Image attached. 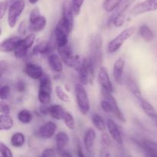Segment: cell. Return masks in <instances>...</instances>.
Masks as SVG:
<instances>
[{
  "mask_svg": "<svg viewBox=\"0 0 157 157\" xmlns=\"http://www.w3.org/2000/svg\"><path fill=\"white\" fill-rule=\"evenodd\" d=\"M101 94H102L103 98L106 99L108 100L112 106V109H113V115H114L120 121L123 122V123H125L126 122V118L124 116V113L122 112V111L120 109L119 106L117 104V102L115 99L114 97L113 96L111 92H106V91L102 90L101 89Z\"/></svg>",
  "mask_w": 157,
  "mask_h": 157,
  "instance_id": "obj_12",
  "label": "cell"
},
{
  "mask_svg": "<svg viewBox=\"0 0 157 157\" xmlns=\"http://www.w3.org/2000/svg\"><path fill=\"white\" fill-rule=\"evenodd\" d=\"M56 130V123L52 121H48L38 128L36 132V135L41 139H50L55 135Z\"/></svg>",
  "mask_w": 157,
  "mask_h": 157,
  "instance_id": "obj_11",
  "label": "cell"
},
{
  "mask_svg": "<svg viewBox=\"0 0 157 157\" xmlns=\"http://www.w3.org/2000/svg\"><path fill=\"white\" fill-rule=\"evenodd\" d=\"M101 109H102L105 112L113 114V109H112L111 104H110V103L107 99L103 98L102 101H101Z\"/></svg>",
  "mask_w": 157,
  "mask_h": 157,
  "instance_id": "obj_37",
  "label": "cell"
},
{
  "mask_svg": "<svg viewBox=\"0 0 157 157\" xmlns=\"http://www.w3.org/2000/svg\"><path fill=\"white\" fill-rule=\"evenodd\" d=\"M157 10V0H145L143 2L139 3L132 9V14L135 15L147 12H153Z\"/></svg>",
  "mask_w": 157,
  "mask_h": 157,
  "instance_id": "obj_9",
  "label": "cell"
},
{
  "mask_svg": "<svg viewBox=\"0 0 157 157\" xmlns=\"http://www.w3.org/2000/svg\"><path fill=\"white\" fill-rule=\"evenodd\" d=\"M140 105L144 112H145V114L148 117L153 119L157 115V112L156 109H155V108L153 107V105H152L151 103H149L148 101L142 99L140 100Z\"/></svg>",
  "mask_w": 157,
  "mask_h": 157,
  "instance_id": "obj_28",
  "label": "cell"
},
{
  "mask_svg": "<svg viewBox=\"0 0 157 157\" xmlns=\"http://www.w3.org/2000/svg\"><path fill=\"white\" fill-rule=\"evenodd\" d=\"M26 29H27V26H26L25 21H22L18 26V32L21 35H23L26 33Z\"/></svg>",
  "mask_w": 157,
  "mask_h": 157,
  "instance_id": "obj_46",
  "label": "cell"
},
{
  "mask_svg": "<svg viewBox=\"0 0 157 157\" xmlns=\"http://www.w3.org/2000/svg\"><path fill=\"white\" fill-rule=\"evenodd\" d=\"M128 157H133V156H132V155H129Z\"/></svg>",
  "mask_w": 157,
  "mask_h": 157,
  "instance_id": "obj_52",
  "label": "cell"
},
{
  "mask_svg": "<svg viewBox=\"0 0 157 157\" xmlns=\"http://www.w3.org/2000/svg\"><path fill=\"white\" fill-rule=\"evenodd\" d=\"M70 32L66 28L58 22L55 29V39L57 47H62L68 44V35Z\"/></svg>",
  "mask_w": 157,
  "mask_h": 157,
  "instance_id": "obj_8",
  "label": "cell"
},
{
  "mask_svg": "<svg viewBox=\"0 0 157 157\" xmlns=\"http://www.w3.org/2000/svg\"><path fill=\"white\" fill-rule=\"evenodd\" d=\"M21 38L19 36L9 37L3 40L0 45V51L3 52H10L15 51V49L19 45Z\"/></svg>",
  "mask_w": 157,
  "mask_h": 157,
  "instance_id": "obj_16",
  "label": "cell"
},
{
  "mask_svg": "<svg viewBox=\"0 0 157 157\" xmlns=\"http://www.w3.org/2000/svg\"><path fill=\"white\" fill-rule=\"evenodd\" d=\"M145 157H157V154H155V153H146Z\"/></svg>",
  "mask_w": 157,
  "mask_h": 157,
  "instance_id": "obj_49",
  "label": "cell"
},
{
  "mask_svg": "<svg viewBox=\"0 0 157 157\" xmlns=\"http://www.w3.org/2000/svg\"><path fill=\"white\" fill-rule=\"evenodd\" d=\"M140 36L145 42H149L154 38V34L152 29L147 25H142L139 29Z\"/></svg>",
  "mask_w": 157,
  "mask_h": 157,
  "instance_id": "obj_23",
  "label": "cell"
},
{
  "mask_svg": "<svg viewBox=\"0 0 157 157\" xmlns=\"http://www.w3.org/2000/svg\"><path fill=\"white\" fill-rule=\"evenodd\" d=\"M90 56L89 58L94 67L102 61V39L99 35L95 36L90 42Z\"/></svg>",
  "mask_w": 157,
  "mask_h": 157,
  "instance_id": "obj_5",
  "label": "cell"
},
{
  "mask_svg": "<svg viewBox=\"0 0 157 157\" xmlns=\"http://www.w3.org/2000/svg\"><path fill=\"white\" fill-rule=\"evenodd\" d=\"M0 112L1 114H5V115H9L10 113V107L7 103L3 101L0 103Z\"/></svg>",
  "mask_w": 157,
  "mask_h": 157,
  "instance_id": "obj_43",
  "label": "cell"
},
{
  "mask_svg": "<svg viewBox=\"0 0 157 157\" xmlns=\"http://www.w3.org/2000/svg\"><path fill=\"white\" fill-rule=\"evenodd\" d=\"M49 108L50 106H48V105H43L41 104V106L39 108V111L42 115H48L49 114Z\"/></svg>",
  "mask_w": 157,
  "mask_h": 157,
  "instance_id": "obj_48",
  "label": "cell"
},
{
  "mask_svg": "<svg viewBox=\"0 0 157 157\" xmlns=\"http://www.w3.org/2000/svg\"><path fill=\"white\" fill-rule=\"evenodd\" d=\"M0 152H1V157H13L11 149L3 143L0 144Z\"/></svg>",
  "mask_w": 157,
  "mask_h": 157,
  "instance_id": "obj_38",
  "label": "cell"
},
{
  "mask_svg": "<svg viewBox=\"0 0 157 157\" xmlns=\"http://www.w3.org/2000/svg\"><path fill=\"white\" fill-rule=\"evenodd\" d=\"M66 111L61 105H52L49 108V114L51 117L57 120H62Z\"/></svg>",
  "mask_w": 157,
  "mask_h": 157,
  "instance_id": "obj_21",
  "label": "cell"
},
{
  "mask_svg": "<svg viewBox=\"0 0 157 157\" xmlns=\"http://www.w3.org/2000/svg\"><path fill=\"white\" fill-rule=\"evenodd\" d=\"M24 72L30 78L34 80L41 79L44 74V70L39 65L29 62L25 66Z\"/></svg>",
  "mask_w": 157,
  "mask_h": 157,
  "instance_id": "obj_13",
  "label": "cell"
},
{
  "mask_svg": "<svg viewBox=\"0 0 157 157\" xmlns=\"http://www.w3.org/2000/svg\"><path fill=\"white\" fill-rule=\"evenodd\" d=\"M15 88H16V90L18 92H23L25 91L26 89V83L21 78L17 80L16 83H15Z\"/></svg>",
  "mask_w": 157,
  "mask_h": 157,
  "instance_id": "obj_39",
  "label": "cell"
},
{
  "mask_svg": "<svg viewBox=\"0 0 157 157\" xmlns=\"http://www.w3.org/2000/svg\"><path fill=\"white\" fill-rule=\"evenodd\" d=\"M137 144L144 149L146 153L157 154V143L149 139H143L139 141Z\"/></svg>",
  "mask_w": 157,
  "mask_h": 157,
  "instance_id": "obj_22",
  "label": "cell"
},
{
  "mask_svg": "<svg viewBox=\"0 0 157 157\" xmlns=\"http://www.w3.org/2000/svg\"><path fill=\"white\" fill-rule=\"evenodd\" d=\"M127 85H128L129 89H130V91L133 93V95H134L138 99H142L143 98L142 95H141L140 89L139 86L136 84V82L133 79H132V78H128V80H127Z\"/></svg>",
  "mask_w": 157,
  "mask_h": 157,
  "instance_id": "obj_32",
  "label": "cell"
},
{
  "mask_svg": "<svg viewBox=\"0 0 157 157\" xmlns=\"http://www.w3.org/2000/svg\"><path fill=\"white\" fill-rule=\"evenodd\" d=\"M25 143V136L22 132H15L11 136L10 143L12 146L15 148L21 147Z\"/></svg>",
  "mask_w": 157,
  "mask_h": 157,
  "instance_id": "obj_26",
  "label": "cell"
},
{
  "mask_svg": "<svg viewBox=\"0 0 157 157\" xmlns=\"http://www.w3.org/2000/svg\"><path fill=\"white\" fill-rule=\"evenodd\" d=\"M75 94L79 111L82 115H87L90 108V100L84 85L77 84L75 88Z\"/></svg>",
  "mask_w": 157,
  "mask_h": 157,
  "instance_id": "obj_1",
  "label": "cell"
},
{
  "mask_svg": "<svg viewBox=\"0 0 157 157\" xmlns=\"http://www.w3.org/2000/svg\"><path fill=\"white\" fill-rule=\"evenodd\" d=\"M48 64L53 72H61L63 71V61L60 55L52 53L48 55Z\"/></svg>",
  "mask_w": 157,
  "mask_h": 157,
  "instance_id": "obj_18",
  "label": "cell"
},
{
  "mask_svg": "<svg viewBox=\"0 0 157 157\" xmlns=\"http://www.w3.org/2000/svg\"><path fill=\"white\" fill-rule=\"evenodd\" d=\"M152 119L153 120V122H154V123H155V124H156V126H157V115H156V116L154 117V118H153V119Z\"/></svg>",
  "mask_w": 157,
  "mask_h": 157,
  "instance_id": "obj_51",
  "label": "cell"
},
{
  "mask_svg": "<svg viewBox=\"0 0 157 157\" xmlns=\"http://www.w3.org/2000/svg\"><path fill=\"white\" fill-rule=\"evenodd\" d=\"M126 61L125 58L123 57H119L115 61L113 68V75L114 80L117 84L121 85L123 83V73L125 67Z\"/></svg>",
  "mask_w": 157,
  "mask_h": 157,
  "instance_id": "obj_15",
  "label": "cell"
},
{
  "mask_svg": "<svg viewBox=\"0 0 157 157\" xmlns=\"http://www.w3.org/2000/svg\"><path fill=\"white\" fill-rule=\"evenodd\" d=\"M84 2V0H71V5L72 10L75 15H78L81 12V8Z\"/></svg>",
  "mask_w": 157,
  "mask_h": 157,
  "instance_id": "obj_35",
  "label": "cell"
},
{
  "mask_svg": "<svg viewBox=\"0 0 157 157\" xmlns=\"http://www.w3.org/2000/svg\"><path fill=\"white\" fill-rule=\"evenodd\" d=\"M101 157H113L111 152L109 149V146H103L101 152Z\"/></svg>",
  "mask_w": 157,
  "mask_h": 157,
  "instance_id": "obj_45",
  "label": "cell"
},
{
  "mask_svg": "<svg viewBox=\"0 0 157 157\" xmlns=\"http://www.w3.org/2000/svg\"><path fill=\"white\" fill-rule=\"evenodd\" d=\"M55 92H56V95L61 101L62 102H67L70 101V97L65 92V91L63 89V88L60 86H57L55 88Z\"/></svg>",
  "mask_w": 157,
  "mask_h": 157,
  "instance_id": "obj_34",
  "label": "cell"
},
{
  "mask_svg": "<svg viewBox=\"0 0 157 157\" xmlns=\"http://www.w3.org/2000/svg\"><path fill=\"white\" fill-rule=\"evenodd\" d=\"M38 1H39V0H29V3H31V4H35V3L38 2Z\"/></svg>",
  "mask_w": 157,
  "mask_h": 157,
  "instance_id": "obj_50",
  "label": "cell"
},
{
  "mask_svg": "<svg viewBox=\"0 0 157 157\" xmlns=\"http://www.w3.org/2000/svg\"><path fill=\"white\" fill-rule=\"evenodd\" d=\"M11 94V89L10 86L8 85H4L0 89V99L2 101L7 100L9 98Z\"/></svg>",
  "mask_w": 157,
  "mask_h": 157,
  "instance_id": "obj_36",
  "label": "cell"
},
{
  "mask_svg": "<svg viewBox=\"0 0 157 157\" xmlns=\"http://www.w3.org/2000/svg\"><path fill=\"white\" fill-rule=\"evenodd\" d=\"M8 9V2L2 1L0 2V18L2 19Z\"/></svg>",
  "mask_w": 157,
  "mask_h": 157,
  "instance_id": "obj_42",
  "label": "cell"
},
{
  "mask_svg": "<svg viewBox=\"0 0 157 157\" xmlns=\"http://www.w3.org/2000/svg\"><path fill=\"white\" fill-rule=\"evenodd\" d=\"M25 7L24 0H15L10 5L8 11V24L11 29H13L17 24L18 18Z\"/></svg>",
  "mask_w": 157,
  "mask_h": 157,
  "instance_id": "obj_4",
  "label": "cell"
},
{
  "mask_svg": "<svg viewBox=\"0 0 157 157\" xmlns=\"http://www.w3.org/2000/svg\"><path fill=\"white\" fill-rule=\"evenodd\" d=\"M91 121L94 127L96 128L98 130L101 131V132H104L106 128H107V123L104 121V119L102 118L101 115L98 113H94L91 115Z\"/></svg>",
  "mask_w": 157,
  "mask_h": 157,
  "instance_id": "obj_25",
  "label": "cell"
},
{
  "mask_svg": "<svg viewBox=\"0 0 157 157\" xmlns=\"http://www.w3.org/2000/svg\"><path fill=\"white\" fill-rule=\"evenodd\" d=\"M135 32V28L134 27H130L127 29L123 30L121 33L118 34L116 37L113 38L110 42L107 45V52L108 53H114V52H117L121 46L124 45V43L131 38Z\"/></svg>",
  "mask_w": 157,
  "mask_h": 157,
  "instance_id": "obj_2",
  "label": "cell"
},
{
  "mask_svg": "<svg viewBox=\"0 0 157 157\" xmlns=\"http://www.w3.org/2000/svg\"><path fill=\"white\" fill-rule=\"evenodd\" d=\"M101 141H102L103 146H110L111 145V140H110V136L104 132L101 135Z\"/></svg>",
  "mask_w": 157,
  "mask_h": 157,
  "instance_id": "obj_44",
  "label": "cell"
},
{
  "mask_svg": "<svg viewBox=\"0 0 157 157\" xmlns=\"http://www.w3.org/2000/svg\"><path fill=\"white\" fill-rule=\"evenodd\" d=\"M39 157H56V153L55 151L52 148H47L44 149L41 154Z\"/></svg>",
  "mask_w": 157,
  "mask_h": 157,
  "instance_id": "obj_40",
  "label": "cell"
},
{
  "mask_svg": "<svg viewBox=\"0 0 157 157\" xmlns=\"http://www.w3.org/2000/svg\"><path fill=\"white\" fill-rule=\"evenodd\" d=\"M68 135L64 132H58L55 135L56 149H64L69 143Z\"/></svg>",
  "mask_w": 157,
  "mask_h": 157,
  "instance_id": "obj_24",
  "label": "cell"
},
{
  "mask_svg": "<svg viewBox=\"0 0 157 157\" xmlns=\"http://www.w3.org/2000/svg\"><path fill=\"white\" fill-rule=\"evenodd\" d=\"M32 118H33V116H32V112L25 109L20 110L18 112V115H17V119L22 124H29V123H30L32 122Z\"/></svg>",
  "mask_w": 157,
  "mask_h": 157,
  "instance_id": "obj_29",
  "label": "cell"
},
{
  "mask_svg": "<svg viewBox=\"0 0 157 157\" xmlns=\"http://www.w3.org/2000/svg\"><path fill=\"white\" fill-rule=\"evenodd\" d=\"M125 0H104L103 8L107 12H113Z\"/></svg>",
  "mask_w": 157,
  "mask_h": 157,
  "instance_id": "obj_30",
  "label": "cell"
},
{
  "mask_svg": "<svg viewBox=\"0 0 157 157\" xmlns=\"http://www.w3.org/2000/svg\"><path fill=\"white\" fill-rule=\"evenodd\" d=\"M98 82L101 85V87L102 90L106 92H113V87L110 81V76H109L108 71L105 66H101L99 69L98 72Z\"/></svg>",
  "mask_w": 157,
  "mask_h": 157,
  "instance_id": "obj_10",
  "label": "cell"
},
{
  "mask_svg": "<svg viewBox=\"0 0 157 157\" xmlns=\"http://www.w3.org/2000/svg\"><path fill=\"white\" fill-rule=\"evenodd\" d=\"M95 139H96V132L94 129L92 128L87 129L84 132L83 140H84V146L88 152H90L93 150Z\"/></svg>",
  "mask_w": 157,
  "mask_h": 157,
  "instance_id": "obj_19",
  "label": "cell"
},
{
  "mask_svg": "<svg viewBox=\"0 0 157 157\" xmlns=\"http://www.w3.org/2000/svg\"><path fill=\"white\" fill-rule=\"evenodd\" d=\"M55 46H56V44H54L52 41L41 42L33 48L32 53L35 55H50L52 54Z\"/></svg>",
  "mask_w": 157,
  "mask_h": 157,
  "instance_id": "obj_14",
  "label": "cell"
},
{
  "mask_svg": "<svg viewBox=\"0 0 157 157\" xmlns=\"http://www.w3.org/2000/svg\"><path fill=\"white\" fill-rule=\"evenodd\" d=\"M35 34H30V35H27L25 38H21V40L19 42V45H18V47L15 49V50L14 51V55H15V58H24L26 55V54L28 53L29 49L32 47L34 42H35Z\"/></svg>",
  "mask_w": 157,
  "mask_h": 157,
  "instance_id": "obj_6",
  "label": "cell"
},
{
  "mask_svg": "<svg viewBox=\"0 0 157 157\" xmlns=\"http://www.w3.org/2000/svg\"><path fill=\"white\" fill-rule=\"evenodd\" d=\"M107 130H108L109 134L111 136V138L118 143L119 145L123 144V138L121 132L120 131L119 128L117 126L115 122L113 121L111 119H108L107 121Z\"/></svg>",
  "mask_w": 157,
  "mask_h": 157,
  "instance_id": "obj_17",
  "label": "cell"
},
{
  "mask_svg": "<svg viewBox=\"0 0 157 157\" xmlns=\"http://www.w3.org/2000/svg\"><path fill=\"white\" fill-rule=\"evenodd\" d=\"M74 12L72 10L71 5L68 1L64 3L62 9V16L59 22L66 28L69 32H71L74 27Z\"/></svg>",
  "mask_w": 157,
  "mask_h": 157,
  "instance_id": "obj_7",
  "label": "cell"
},
{
  "mask_svg": "<svg viewBox=\"0 0 157 157\" xmlns=\"http://www.w3.org/2000/svg\"><path fill=\"white\" fill-rule=\"evenodd\" d=\"M14 126V121L9 115L1 114L0 115V130H9Z\"/></svg>",
  "mask_w": 157,
  "mask_h": 157,
  "instance_id": "obj_27",
  "label": "cell"
},
{
  "mask_svg": "<svg viewBox=\"0 0 157 157\" xmlns=\"http://www.w3.org/2000/svg\"><path fill=\"white\" fill-rule=\"evenodd\" d=\"M126 21L125 14H117V15H111L109 19L108 24H113L115 27H121L124 26Z\"/></svg>",
  "mask_w": 157,
  "mask_h": 157,
  "instance_id": "obj_31",
  "label": "cell"
},
{
  "mask_svg": "<svg viewBox=\"0 0 157 157\" xmlns=\"http://www.w3.org/2000/svg\"><path fill=\"white\" fill-rule=\"evenodd\" d=\"M47 25V19L43 15H39L38 18L29 22V29L32 32H38L44 29Z\"/></svg>",
  "mask_w": 157,
  "mask_h": 157,
  "instance_id": "obj_20",
  "label": "cell"
},
{
  "mask_svg": "<svg viewBox=\"0 0 157 157\" xmlns=\"http://www.w3.org/2000/svg\"><path fill=\"white\" fill-rule=\"evenodd\" d=\"M39 15H41L39 9H38V8H35V9H34L31 12L30 15H29V22L32 21V20H34L35 18H38Z\"/></svg>",
  "mask_w": 157,
  "mask_h": 157,
  "instance_id": "obj_47",
  "label": "cell"
},
{
  "mask_svg": "<svg viewBox=\"0 0 157 157\" xmlns=\"http://www.w3.org/2000/svg\"><path fill=\"white\" fill-rule=\"evenodd\" d=\"M63 121L65 126L71 130H73L75 129V121L74 119L73 115L71 112H66L64 114V117H63Z\"/></svg>",
  "mask_w": 157,
  "mask_h": 157,
  "instance_id": "obj_33",
  "label": "cell"
},
{
  "mask_svg": "<svg viewBox=\"0 0 157 157\" xmlns=\"http://www.w3.org/2000/svg\"><path fill=\"white\" fill-rule=\"evenodd\" d=\"M52 83L48 75H44L40 79L39 90L38 93V101L41 104L48 105L52 100Z\"/></svg>",
  "mask_w": 157,
  "mask_h": 157,
  "instance_id": "obj_3",
  "label": "cell"
},
{
  "mask_svg": "<svg viewBox=\"0 0 157 157\" xmlns=\"http://www.w3.org/2000/svg\"><path fill=\"white\" fill-rule=\"evenodd\" d=\"M57 153L58 154L60 157H74L73 154L70 152V151L64 149H56Z\"/></svg>",
  "mask_w": 157,
  "mask_h": 157,
  "instance_id": "obj_41",
  "label": "cell"
}]
</instances>
